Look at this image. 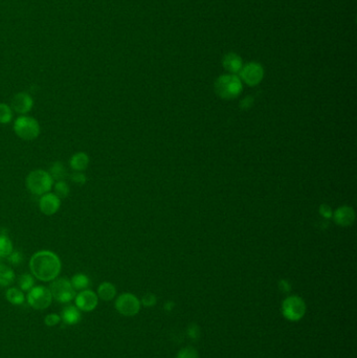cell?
I'll list each match as a JSON object with an SVG mask.
<instances>
[{
	"label": "cell",
	"mask_w": 357,
	"mask_h": 358,
	"mask_svg": "<svg viewBox=\"0 0 357 358\" xmlns=\"http://www.w3.org/2000/svg\"><path fill=\"white\" fill-rule=\"evenodd\" d=\"M31 274L42 282H50L58 278L62 264L58 255L49 250H40L33 254L29 261Z\"/></svg>",
	"instance_id": "1"
},
{
	"label": "cell",
	"mask_w": 357,
	"mask_h": 358,
	"mask_svg": "<svg viewBox=\"0 0 357 358\" xmlns=\"http://www.w3.org/2000/svg\"><path fill=\"white\" fill-rule=\"evenodd\" d=\"M25 184L31 194L42 196L52 190L54 180L48 172L38 169L34 170L27 175Z\"/></svg>",
	"instance_id": "2"
},
{
	"label": "cell",
	"mask_w": 357,
	"mask_h": 358,
	"mask_svg": "<svg viewBox=\"0 0 357 358\" xmlns=\"http://www.w3.org/2000/svg\"><path fill=\"white\" fill-rule=\"evenodd\" d=\"M215 90L217 94L222 99H234L242 91L241 80L235 75L221 76L215 83Z\"/></svg>",
	"instance_id": "3"
},
{
	"label": "cell",
	"mask_w": 357,
	"mask_h": 358,
	"mask_svg": "<svg viewBox=\"0 0 357 358\" xmlns=\"http://www.w3.org/2000/svg\"><path fill=\"white\" fill-rule=\"evenodd\" d=\"M14 131L23 141H34L40 135V125L30 116H19L14 123Z\"/></svg>",
	"instance_id": "4"
},
{
	"label": "cell",
	"mask_w": 357,
	"mask_h": 358,
	"mask_svg": "<svg viewBox=\"0 0 357 358\" xmlns=\"http://www.w3.org/2000/svg\"><path fill=\"white\" fill-rule=\"evenodd\" d=\"M49 291L52 297L60 303H70L76 298V290L73 288L71 281L66 279H56L50 284Z\"/></svg>",
	"instance_id": "5"
},
{
	"label": "cell",
	"mask_w": 357,
	"mask_h": 358,
	"mask_svg": "<svg viewBox=\"0 0 357 358\" xmlns=\"http://www.w3.org/2000/svg\"><path fill=\"white\" fill-rule=\"evenodd\" d=\"M52 294L49 289L43 286L33 287L27 295V303L36 310H43L48 308L52 304Z\"/></svg>",
	"instance_id": "6"
},
{
	"label": "cell",
	"mask_w": 357,
	"mask_h": 358,
	"mask_svg": "<svg viewBox=\"0 0 357 358\" xmlns=\"http://www.w3.org/2000/svg\"><path fill=\"white\" fill-rule=\"evenodd\" d=\"M283 315L289 320L301 319L306 311V306L304 301L299 297H289L282 305Z\"/></svg>",
	"instance_id": "7"
},
{
	"label": "cell",
	"mask_w": 357,
	"mask_h": 358,
	"mask_svg": "<svg viewBox=\"0 0 357 358\" xmlns=\"http://www.w3.org/2000/svg\"><path fill=\"white\" fill-rule=\"evenodd\" d=\"M115 308L122 315L133 316L139 313L141 309V303L135 296L131 294H123L117 298L115 302Z\"/></svg>",
	"instance_id": "8"
},
{
	"label": "cell",
	"mask_w": 357,
	"mask_h": 358,
	"mask_svg": "<svg viewBox=\"0 0 357 358\" xmlns=\"http://www.w3.org/2000/svg\"><path fill=\"white\" fill-rule=\"evenodd\" d=\"M264 76L263 67L256 62H251L242 67L240 71L241 79L249 86H256L258 85Z\"/></svg>",
	"instance_id": "9"
},
{
	"label": "cell",
	"mask_w": 357,
	"mask_h": 358,
	"mask_svg": "<svg viewBox=\"0 0 357 358\" xmlns=\"http://www.w3.org/2000/svg\"><path fill=\"white\" fill-rule=\"evenodd\" d=\"M75 299L77 308L85 312H90L94 310L99 303L98 296L91 290H83L78 294Z\"/></svg>",
	"instance_id": "10"
},
{
	"label": "cell",
	"mask_w": 357,
	"mask_h": 358,
	"mask_svg": "<svg viewBox=\"0 0 357 358\" xmlns=\"http://www.w3.org/2000/svg\"><path fill=\"white\" fill-rule=\"evenodd\" d=\"M61 207V199L55 193H46L39 200V209L46 216L55 215Z\"/></svg>",
	"instance_id": "11"
},
{
	"label": "cell",
	"mask_w": 357,
	"mask_h": 358,
	"mask_svg": "<svg viewBox=\"0 0 357 358\" xmlns=\"http://www.w3.org/2000/svg\"><path fill=\"white\" fill-rule=\"evenodd\" d=\"M33 97L26 92H19L14 95L12 100V109L20 114H25L33 109Z\"/></svg>",
	"instance_id": "12"
},
{
	"label": "cell",
	"mask_w": 357,
	"mask_h": 358,
	"mask_svg": "<svg viewBox=\"0 0 357 358\" xmlns=\"http://www.w3.org/2000/svg\"><path fill=\"white\" fill-rule=\"evenodd\" d=\"M355 219V214L353 209L349 207H342L335 211L334 220L335 222L342 226H349L353 223Z\"/></svg>",
	"instance_id": "13"
},
{
	"label": "cell",
	"mask_w": 357,
	"mask_h": 358,
	"mask_svg": "<svg viewBox=\"0 0 357 358\" xmlns=\"http://www.w3.org/2000/svg\"><path fill=\"white\" fill-rule=\"evenodd\" d=\"M90 159L89 156L87 155V153L85 152H77L71 157L70 159V166L77 172H82L85 171L89 166Z\"/></svg>",
	"instance_id": "14"
},
{
	"label": "cell",
	"mask_w": 357,
	"mask_h": 358,
	"mask_svg": "<svg viewBox=\"0 0 357 358\" xmlns=\"http://www.w3.org/2000/svg\"><path fill=\"white\" fill-rule=\"evenodd\" d=\"M222 64H223L225 70L228 72H230L231 74L240 73V71L242 70V67H243L242 59L234 53H230V54L225 55L222 60Z\"/></svg>",
	"instance_id": "15"
},
{
	"label": "cell",
	"mask_w": 357,
	"mask_h": 358,
	"mask_svg": "<svg viewBox=\"0 0 357 358\" xmlns=\"http://www.w3.org/2000/svg\"><path fill=\"white\" fill-rule=\"evenodd\" d=\"M61 319L64 321L66 325H76L81 319V313L80 310L75 306H69L65 307L61 313Z\"/></svg>",
	"instance_id": "16"
},
{
	"label": "cell",
	"mask_w": 357,
	"mask_h": 358,
	"mask_svg": "<svg viewBox=\"0 0 357 358\" xmlns=\"http://www.w3.org/2000/svg\"><path fill=\"white\" fill-rule=\"evenodd\" d=\"M116 295V288L112 283L104 282L102 283L98 288V298L105 302L111 301Z\"/></svg>",
	"instance_id": "17"
},
{
	"label": "cell",
	"mask_w": 357,
	"mask_h": 358,
	"mask_svg": "<svg viewBox=\"0 0 357 358\" xmlns=\"http://www.w3.org/2000/svg\"><path fill=\"white\" fill-rule=\"evenodd\" d=\"M13 252V243L6 231L0 232V258H8Z\"/></svg>",
	"instance_id": "18"
},
{
	"label": "cell",
	"mask_w": 357,
	"mask_h": 358,
	"mask_svg": "<svg viewBox=\"0 0 357 358\" xmlns=\"http://www.w3.org/2000/svg\"><path fill=\"white\" fill-rule=\"evenodd\" d=\"M49 175L53 178V180L57 181H64L67 176L66 169L61 161H55L52 166L49 167Z\"/></svg>",
	"instance_id": "19"
},
{
	"label": "cell",
	"mask_w": 357,
	"mask_h": 358,
	"mask_svg": "<svg viewBox=\"0 0 357 358\" xmlns=\"http://www.w3.org/2000/svg\"><path fill=\"white\" fill-rule=\"evenodd\" d=\"M15 281V272L12 268L0 264V286H9Z\"/></svg>",
	"instance_id": "20"
},
{
	"label": "cell",
	"mask_w": 357,
	"mask_h": 358,
	"mask_svg": "<svg viewBox=\"0 0 357 358\" xmlns=\"http://www.w3.org/2000/svg\"><path fill=\"white\" fill-rule=\"evenodd\" d=\"M71 284L75 290H84V289H86L89 286L90 281L86 275L77 274L72 278Z\"/></svg>",
	"instance_id": "21"
},
{
	"label": "cell",
	"mask_w": 357,
	"mask_h": 358,
	"mask_svg": "<svg viewBox=\"0 0 357 358\" xmlns=\"http://www.w3.org/2000/svg\"><path fill=\"white\" fill-rule=\"evenodd\" d=\"M7 300L13 305H21L25 301V297L18 288H10L7 291Z\"/></svg>",
	"instance_id": "22"
},
{
	"label": "cell",
	"mask_w": 357,
	"mask_h": 358,
	"mask_svg": "<svg viewBox=\"0 0 357 358\" xmlns=\"http://www.w3.org/2000/svg\"><path fill=\"white\" fill-rule=\"evenodd\" d=\"M12 118H13L12 108L5 103L0 104V124L7 125L12 121Z\"/></svg>",
	"instance_id": "23"
},
{
	"label": "cell",
	"mask_w": 357,
	"mask_h": 358,
	"mask_svg": "<svg viewBox=\"0 0 357 358\" xmlns=\"http://www.w3.org/2000/svg\"><path fill=\"white\" fill-rule=\"evenodd\" d=\"M18 283H19V287L21 288L22 291H29L30 289L34 287V284H35V280H34L33 276H30L28 274H24L19 277Z\"/></svg>",
	"instance_id": "24"
},
{
	"label": "cell",
	"mask_w": 357,
	"mask_h": 358,
	"mask_svg": "<svg viewBox=\"0 0 357 358\" xmlns=\"http://www.w3.org/2000/svg\"><path fill=\"white\" fill-rule=\"evenodd\" d=\"M55 194L60 198L64 199L70 194V187L65 181H57L55 185Z\"/></svg>",
	"instance_id": "25"
},
{
	"label": "cell",
	"mask_w": 357,
	"mask_h": 358,
	"mask_svg": "<svg viewBox=\"0 0 357 358\" xmlns=\"http://www.w3.org/2000/svg\"><path fill=\"white\" fill-rule=\"evenodd\" d=\"M177 358H198V354L194 348L186 347L180 350L177 355Z\"/></svg>",
	"instance_id": "26"
},
{
	"label": "cell",
	"mask_w": 357,
	"mask_h": 358,
	"mask_svg": "<svg viewBox=\"0 0 357 358\" xmlns=\"http://www.w3.org/2000/svg\"><path fill=\"white\" fill-rule=\"evenodd\" d=\"M71 180L76 184L83 185L87 182V176L82 172L75 171L73 174H71Z\"/></svg>",
	"instance_id": "27"
},
{
	"label": "cell",
	"mask_w": 357,
	"mask_h": 358,
	"mask_svg": "<svg viewBox=\"0 0 357 358\" xmlns=\"http://www.w3.org/2000/svg\"><path fill=\"white\" fill-rule=\"evenodd\" d=\"M60 320H61V316L60 315L52 313V314H48V315L45 316L44 322H45V325L48 326V327H54V326L58 325V323L60 322Z\"/></svg>",
	"instance_id": "28"
},
{
	"label": "cell",
	"mask_w": 357,
	"mask_h": 358,
	"mask_svg": "<svg viewBox=\"0 0 357 358\" xmlns=\"http://www.w3.org/2000/svg\"><path fill=\"white\" fill-rule=\"evenodd\" d=\"M8 260L13 265H20L23 261V255L20 251H13L8 257Z\"/></svg>",
	"instance_id": "29"
},
{
	"label": "cell",
	"mask_w": 357,
	"mask_h": 358,
	"mask_svg": "<svg viewBox=\"0 0 357 358\" xmlns=\"http://www.w3.org/2000/svg\"><path fill=\"white\" fill-rule=\"evenodd\" d=\"M142 303L145 305V306H148V307H150V306H153V305H154L155 303H156V298L154 297V296H153V295H146L144 298H143V300H142Z\"/></svg>",
	"instance_id": "30"
},
{
	"label": "cell",
	"mask_w": 357,
	"mask_h": 358,
	"mask_svg": "<svg viewBox=\"0 0 357 358\" xmlns=\"http://www.w3.org/2000/svg\"><path fill=\"white\" fill-rule=\"evenodd\" d=\"M188 333H189L190 337H192V338H197V337L199 336V329H198V327H197V326L192 325V326H190V327H189V331H188Z\"/></svg>",
	"instance_id": "31"
},
{
	"label": "cell",
	"mask_w": 357,
	"mask_h": 358,
	"mask_svg": "<svg viewBox=\"0 0 357 358\" xmlns=\"http://www.w3.org/2000/svg\"><path fill=\"white\" fill-rule=\"evenodd\" d=\"M251 104H252V99H251V97H245V99L243 100L242 103H241V106H242L243 108H248Z\"/></svg>",
	"instance_id": "32"
}]
</instances>
